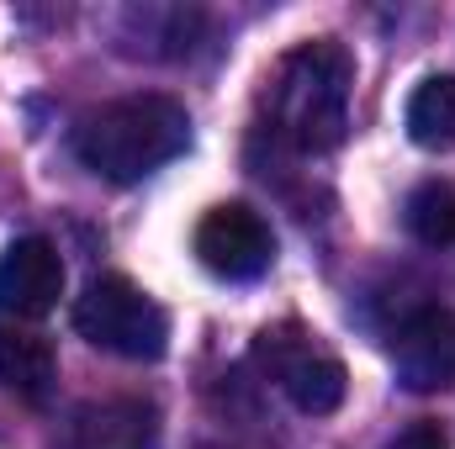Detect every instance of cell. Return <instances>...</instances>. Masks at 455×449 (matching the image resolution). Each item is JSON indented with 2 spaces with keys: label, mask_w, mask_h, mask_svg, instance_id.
I'll list each match as a JSON object with an SVG mask.
<instances>
[{
  "label": "cell",
  "mask_w": 455,
  "mask_h": 449,
  "mask_svg": "<svg viewBox=\"0 0 455 449\" xmlns=\"http://www.w3.org/2000/svg\"><path fill=\"white\" fill-rule=\"evenodd\" d=\"M387 449H451V434H445V423L419 418V423H408V429H403Z\"/></svg>",
  "instance_id": "7c38bea8"
},
{
  "label": "cell",
  "mask_w": 455,
  "mask_h": 449,
  "mask_svg": "<svg viewBox=\"0 0 455 449\" xmlns=\"http://www.w3.org/2000/svg\"><path fill=\"white\" fill-rule=\"evenodd\" d=\"M64 296V259L48 238H16L0 254V312L5 318H43Z\"/></svg>",
  "instance_id": "52a82bcc"
},
{
  "label": "cell",
  "mask_w": 455,
  "mask_h": 449,
  "mask_svg": "<svg viewBox=\"0 0 455 449\" xmlns=\"http://www.w3.org/2000/svg\"><path fill=\"white\" fill-rule=\"evenodd\" d=\"M186 148H191V112L175 96H159V91L107 101V106L85 112L80 127H75L80 164L91 175L112 180V185L148 180L154 169H164Z\"/></svg>",
  "instance_id": "6da1fadb"
},
{
  "label": "cell",
  "mask_w": 455,
  "mask_h": 449,
  "mask_svg": "<svg viewBox=\"0 0 455 449\" xmlns=\"http://www.w3.org/2000/svg\"><path fill=\"white\" fill-rule=\"evenodd\" d=\"M254 359H259V370L286 391V402L302 413V418H329V413H339L344 391H349V375H344V365L334 354H323L313 338L302 334V328H265V334L254 338Z\"/></svg>",
  "instance_id": "277c9868"
},
{
  "label": "cell",
  "mask_w": 455,
  "mask_h": 449,
  "mask_svg": "<svg viewBox=\"0 0 455 449\" xmlns=\"http://www.w3.org/2000/svg\"><path fill=\"white\" fill-rule=\"evenodd\" d=\"M355 59L334 37H313L291 48L270 80V138L297 154H329L349 127Z\"/></svg>",
  "instance_id": "7a4b0ae2"
},
{
  "label": "cell",
  "mask_w": 455,
  "mask_h": 449,
  "mask_svg": "<svg viewBox=\"0 0 455 449\" xmlns=\"http://www.w3.org/2000/svg\"><path fill=\"white\" fill-rule=\"evenodd\" d=\"M403 127L419 148L429 154H455V75H429L413 96H408V112Z\"/></svg>",
  "instance_id": "30bf717a"
},
{
  "label": "cell",
  "mask_w": 455,
  "mask_h": 449,
  "mask_svg": "<svg viewBox=\"0 0 455 449\" xmlns=\"http://www.w3.org/2000/svg\"><path fill=\"white\" fill-rule=\"evenodd\" d=\"M196 259L218 280H259L275 264V232L254 207L223 201L196 223Z\"/></svg>",
  "instance_id": "5b68a950"
},
{
  "label": "cell",
  "mask_w": 455,
  "mask_h": 449,
  "mask_svg": "<svg viewBox=\"0 0 455 449\" xmlns=\"http://www.w3.org/2000/svg\"><path fill=\"white\" fill-rule=\"evenodd\" d=\"M75 334L122 359H159L170 349V318L127 275H96L75 296Z\"/></svg>",
  "instance_id": "3957f363"
},
{
  "label": "cell",
  "mask_w": 455,
  "mask_h": 449,
  "mask_svg": "<svg viewBox=\"0 0 455 449\" xmlns=\"http://www.w3.org/2000/svg\"><path fill=\"white\" fill-rule=\"evenodd\" d=\"M159 445V413L138 397H107L69 413L59 449H154Z\"/></svg>",
  "instance_id": "ba28073f"
},
{
  "label": "cell",
  "mask_w": 455,
  "mask_h": 449,
  "mask_svg": "<svg viewBox=\"0 0 455 449\" xmlns=\"http://www.w3.org/2000/svg\"><path fill=\"white\" fill-rule=\"evenodd\" d=\"M392 365L408 391H455V312H408L392 334Z\"/></svg>",
  "instance_id": "8992f818"
},
{
  "label": "cell",
  "mask_w": 455,
  "mask_h": 449,
  "mask_svg": "<svg viewBox=\"0 0 455 449\" xmlns=\"http://www.w3.org/2000/svg\"><path fill=\"white\" fill-rule=\"evenodd\" d=\"M59 386V354L53 343L32 328H21L16 318L0 323V391L21 397V402H48Z\"/></svg>",
  "instance_id": "9c48e42d"
},
{
  "label": "cell",
  "mask_w": 455,
  "mask_h": 449,
  "mask_svg": "<svg viewBox=\"0 0 455 449\" xmlns=\"http://www.w3.org/2000/svg\"><path fill=\"white\" fill-rule=\"evenodd\" d=\"M403 223H408V232L424 248H451L455 243V180H424L408 196Z\"/></svg>",
  "instance_id": "8fae6325"
},
{
  "label": "cell",
  "mask_w": 455,
  "mask_h": 449,
  "mask_svg": "<svg viewBox=\"0 0 455 449\" xmlns=\"http://www.w3.org/2000/svg\"><path fill=\"white\" fill-rule=\"evenodd\" d=\"M196 449H233V445H196Z\"/></svg>",
  "instance_id": "4fadbf2b"
}]
</instances>
